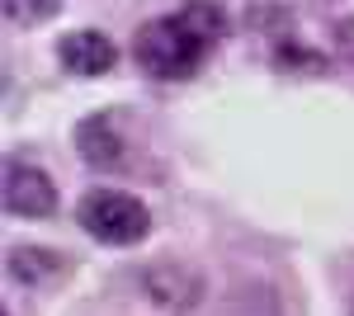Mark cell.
<instances>
[{
    "mask_svg": "<svg viewBox=\"0 0 354 316\" xmlns=\"http://www.w3.org/2000/svg\"><path fill=\"white\" fill-rule=\"evenodd\" d=\"M227 38V15L213 0H189L185 10L147 19L133 38V62L156 80H189Z\"/></svg>",
    "mask_w": 354,
    "mask_h": 316,
    "instance_id": "6da1fadb",
    "label": "cell"
},
{
    "mask_svg": "<svg viewBox=\"0 0 354 316\" xmlns=\"http://www.w3.org/2000/svg\"><path fill=\"white\" fill-rule=\"evenodd\" d=\"M76 222H81L100 245H137L151 232V212L142 198L123 194V189H90L76 203Z\"/></svg>",
    "mask_w": 354,
    "mask_h": 316,
    "instance_id": "7a4b0ae2",
    "label": "cell"
},
{
    "mask_svg": "<svg viewBox=\"0 0 354 316\" xmlns=\"http://www.w3.org/2000/svg\"><path fill=\"white\" fill-rule=\"evenodd\" d=\"M5 212L15 217H53L57 212V185L38 165L10 160L5 165Z\"/></svg>",
    "mask_w": 354,
    "mask_h": 316,
    "instance_id": "3957f363",
    "label": "cell"
},
{
    "mask_svg": "<svg viewBox=\"0 0 354 316\" xmlns=\"http://www.w3.org/2000/svg\"><path fill=\"white\" fill-rule=\"evenodd\" d=\"M57 62L71 76H104L118 62V48H113L109 33H100V28H76V33H66L57 43Z\"/></svg>",
    "mask_w": 354,
    "mask_h": 316,
    "instance_id": "277c9868",
    "label": "cell"
},
{
    "mask_svg": "<svg viewBox=\"0 0 354 316\" xmlns=\"http://www.w3.org/2000/svg\"><path fill=\"white\" fill-rule=\"evenodd\" d=\"M76 151L95 170H123L128 165V142L113 128V113H90L85 118L81 128H76Z\"/></svg>",
    "mask_w": 354,
    "mask_h": 316,
    "instance_id": "5b68a950",
    "label": "cell"
},
{
    "mask_svg": "<svg viewBox=\"0 0 354 316\" xmlns=\"http://www.w3.org/2000/svg\"><path fill=\"white\" fill-rule=\"evenodd\" d=\"M10 279H19L28 288H43L66 279V255L62 250H43V245H15L10 250Z\"/></svg>",
    "mask_w": 354,
    "mask_h": 316,
    "instance_id": "8992f818",
    "label": "cell"
},
{
    "mask_svg": "<svg viewBox=\"0 0 354 316\" xmlns=\"http://www.w3.org/2000/svg\"><path fill=\"white\" fill-rule=\"evenodd\" d=\"M57 10H62V0H5V19L19 28H33V24H43V19H53Z\"/></svg>",
    "mask_w": 354,
    "mask_h": 316,
    "instance_id": "52a82bcc",
    "label": "cell"
},
{
    "mask_svg": "<svg viewBox=\"0 0 354 316\" xmlns=\"http://www.w3.org/2000/svg\"><path fill=\"white\" fill-rule=\"evenodd\" d=\"M335 38H340V53L354 62V19H340V24H335Z\"/></svg>",
    "mask_w": 354,
    "mask_h": 316,
    "instance_id": "ba28073f",
    "label": "cell"
},
{
    "mask_svg": "<svg viewBox=\"0 0 354 316\" xmlns=\"http://www.w3.org/2000/svg\"><path fill=\"white\" fill-rule=\"evenodd\" d=\"M350 316H354V307H350Z\"/></svg>",
    "mask_w": 354,
    "mask_h": 316,
    "instance_id": "9c48e42d",
    "label": "cell"
}]
</instances>
